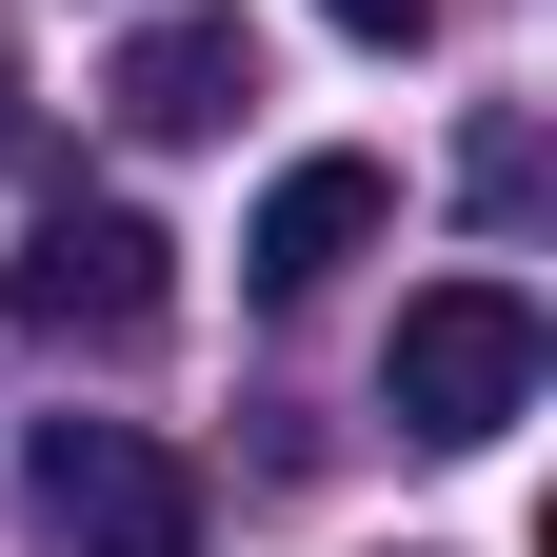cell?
I'll return each mask as SVG.
<instances>
[{"instance_id":"obj_5","label":"cell","mask_w":557,"mask_h":557,"mask_svg":"<svg viewBox=\"0 0 557 557\" xmlns=\"http://www.w3.org/2000/svg\"><path fill=\"white\" fill-rule=\"evenodd\" d=\"M100 100H120L139 139H220V120L259 100V40H239V21H139V40H120V81H100Z\"/></svg>"},{"instance_id":"obj_4","label":"cell","mask_w":557,"mask_h":557,"mask_svg":"<svg viewBox=\"0 0 557 557\" xmlns=\"http://www.w3.org/2000/svg\"><path fill=\"white\" fill-rule=\"evenodd\" d=\"M379 220H398V180H379V160H278V199H259V239H239V259H259V299H319Z\"/></svg>"},{"instance_id":"obj_1","label":"cell","mask_w":557,"mask_h":557,"mask_svg":"<svg viewBox=\"0 0 557 557\" xmlns=\"http://www.w3.org/2000/svg\"><path fill=\"white\" fill-rule=\"evenodd\" d=\"M537 299L518 278H418L398 299V359H379V398H398V438H438V458H478V438H518L537 418Z\"/></svg>"},{"instance_id":"obj_3","label":"cell","mask_w":557,"mask_h":557,"mask_svg":"<svg viewBox=\"0 0 557 557\" xmlns=\"http://www.w3.org/2000/svg\"><path fill=\"white\" fill-rule=\"evenodd\" d=\"M21 498L60 557H199V478L139 438V418H40L21 438Z\"/></svg>"},{"instance_id":"obj_7","label":"cell","mask_w":557,"mask_h":557,"mask_svg":"<svg viewBox=\"0 0 557 557\" xmlns=\"http://www.w3.org/2000/svg\"><path fill=\"white\" fill-rule=\"evenodd\" d=\"M0 139H21V60H0Z\"/></svg>"},{"instance_id":"obj_2","label":"cell","mask_w":557,"mask_h":557,"mask_svg":"<svg viewBox=\"0 0 557 557\" xmlns=\"http://www.w3.org/2000/svg\"><path fill=\"white\" fill-rule=\"evenodd\" d=\"M21 338H60V359H120V338H160V299H180V239L139 220V199H60V220L21 239Z\"/></svg>"},{"instance_id":"obj_6","label":"cell","mask_w":557,"mask_h":557,"mask_svg":"<svg viewBox=\"0 0 557 557\" xmlns=\"http://www.w3.org/2000/svg\"><path fill=\"white\" fill-rule=\"evenodd\" d=\"M319 21H338V40H418L438 0H319Z\"/></svg>"}]
</instances>
